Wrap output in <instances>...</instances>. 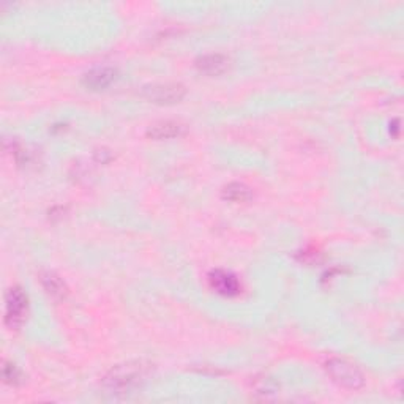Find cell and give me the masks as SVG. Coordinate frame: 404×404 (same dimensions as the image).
Instances as JSON below:
<instances>
[{
	"label": "cell",
	"mask_w": 404,
	"mask_h": 404,
	"mask_svg": "<svg viewBox=\"0 0 404 404\" xmlns=\"http://www.w3.org/2000/svg\"><path fill=\"white\" fill-rule=\"evenodd\" d=\"M150 371L144 361H128L117 365L103 377V387L112 395H130L140 389Z\"/></svg>",
	"instance_id": "obj_1"
},
{
	"label": "cell",
	"mask_w": 404,
	"mask_h": 404,
	"mask_svg": "<svg viewBox=\"0 0 404 404\" xmlns=\"http://www.w3.org/2000/svg\"><path fill=\"white\" fill-rule=\"evenodd\" d=\"M325 370L334 379L336 384L343 385L346 389H360L364 387L365 377L361 375V371L351 361L345 359H330L325 364Z\"/></svg>",
	"instance_id": "obj_2"
},
{
	"label": "cell",
	"mask_w": 404,
	"mask_h": 404,
	"mask_svg": "<svg viewBox=\"0 0 404 404\" xmlns=\"http://www.w3.org/2000/svg\"><path fill=\"white\" fill-rule=\"evenodd\" d=\"M186 93L182 84L166 82V84H152L142 90V96L152 101L155 105H174L184 100Z\"/></svg>",
	"instance_id": "obj_3"
},
{
	"label": "cell",
	"mask_w": 404,
	"mask_h": 404,
	"mask_svg": "<svg viewBox=\"0 0 404 404\" xmlns=\"http://www.w3.org/2000/svg\"><path fill=\"white\" fill-rule=\"evenodd\" d=\"M27 315V295L20 286L11 287L7 294V313H5V324L11 330L20 329L26 321Z\"/></svg>",
	"instance_id": "obj_4"
},
{
	"label": "cell",
	"mask_w": 404,
	"mask_h": 404,
	"mask_svg": "<svg viewBox=\"0 0 404 404\" xmlns=\"http://www.w3.org/2000/svg\"><path fill=\"white\" fill-rule=\"evenodd\" d=\"M209 283L215 292L225 295V297H234V295L240 292V283L237 276L231 272H226V270L216 269L214 272H210Z\"/></svg>",
	"instance_id": "obj_5"
},
{
	"label": "cell",
	"mask_w": 404,
	"mask_h": 404,
	"mask_svg": "<svg viewBox=\"0 0 404 404\" xmlns=\"http://www.w3.org/2000/svg\"><path fill=\"white\" fill-rule=\"evenodd\" d=\"M117 80V70L111 66H98L87 71L82 77V86L90 90H103Z\"/></svg>",
	"instance_id": "obj_6"
},
{
	"label": "cell",
	"mask_w": 404,
	"mask_h": 404,
	"mask_svg": "<svg viewBox=\"0 0 404 404\" xmlns=\"http://www.w3.org/2000/svg\"><path fill=\"white\" fill-rule=\"evenodd\" d=\"M196 68L207 76H220L227 71L229 59L223 54H206L196 59Z\"/></svg>",
	"instance_id": "obj_7"
},
{
	"label": "cell",
	"mask_w": 404,
	"mask_h": 404,
	"mask_svg": "<svg viewBox=\"0 0 404 404\" xmlns=\"http://www.w3.org/2000/svg\"><path fill=\"white\" fill-rule=\"evenodd\" d=\"M40 283L45 287L47 295H51L54 300H63L66 294H68V287H66L65 281L56 272H51V270H43L40 274Z\"/></svg>",
	"instance_id": "obj_8"
},
{
	"label": "cell",
	"mask_w": 404,
	"mask_h": 404,
	"mask_svg": "<svg viewBox=\"0 0 404 404\" xmlns=\"http://www.w3.org/2000/svg\"><path fill=\"white\" fill-rule=\"evenodd\" d=\"M185 133V126L179 122H172V120H165V122H158L150 126L147 130V136L156 141L163 140H172V137H179Z\"/></svg>",
	"instance_id": "obj_9"
},
{
	"label": "cell",
	"mask_w": 404,
	"mask_h": 404,
	"mask_svg": "<svg viewBox=\"0 0 404 404\" xmlns=\"http://www.w3.org/2000/svg\"><path fill=\"white\" fill-rule=\"evenodd\" d=\"M223 199H226L229 202H246L251 199V190L244 184H229L223 188Z\"/></svg>",
	"instance_id": "obj_10"
},
{
	"label": "cell",
	"mask_w": 404,
	"mask_h": 404,
	"mask_svg": "<svg viewBox=\"0 0 404 404\" xmlns=\"http://www.w3.org/2000/svg\"><path fill=\"white\" fill-rule=\"evenodd\" d=\"M2 376H3V381L10 385H20L22 382L21 371L17 370V366H15L13 364H5L3 365Z\"/></svg>",
	"instance_id": "obj_11"
},
{
	"label": "cell",
	"mask_w": 404,
	"mask_h": 404,
	"mask_svg": "<svg viewBox=\"0 0 404 404\" xmlns=\"http://www.w3.org/2000/svg\"><path fill=\"white\" fill-rule=\"evenodd\" d=\"M256 390H257V394H261L262 396H270L278 391V385L274 382V379L262 377L261 381L256 382Z\"/></svg>",
	"instance_id": "obj_12"
},
{
	"label": "cell",
	"mask_w": 404,
	"mask_h": 404,
	"mask_svg": "<svg viewBox=\"0 0 404 404\" xmlns=\"http://www.w3.org/2000/svg\"><path fill=\"white\" fill-rule=\"evenodd\" d=\"M93 156H95L96 161L103 163V165H105V163H107V161H111V158H112L111 152H110V150H106V149H98V150H96V152H95Z\"/></svg>",
	"instance_id": "obj_13"
}]
</instances>
